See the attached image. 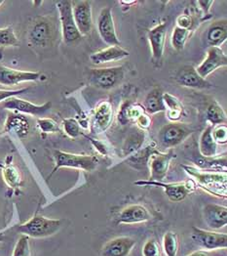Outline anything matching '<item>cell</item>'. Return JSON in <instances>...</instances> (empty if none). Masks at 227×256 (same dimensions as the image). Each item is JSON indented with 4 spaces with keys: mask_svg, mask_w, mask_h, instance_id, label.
<instances>
[{
    "mask_svg": "<svg viewBox=\"0 0 227 256\" xmlns=\"http://www.w3.org/2000/svg\"><path fill=\"white\" fill-rule=\"evenodd\" d=\"M183 168L192 178L196 186L218 198H227V173L198 170L190 166H183Z\"/></svg>",
    "mask_w": 227,
    "mask_h": 256,
    "instance_id": "obj_1",
    "label": "cell"
},
{
    "mask_svg": "<svg viewBox=\"0 0 227 256\" xmlns=\"http://www.w3.org/2000/svg\"><path fill=\"white\" fill-rule=\"evenodd\" d=\"M62 227L60 219L47 218L42 215H35L25 223L17 227V232L28 238H47L55 235Z\"/></svg>",
    "mask_w": 227,
    "mask_h": 256,
    "instance_id": "obj_2",
    "label": "cell"
},
{
    "mask_svg": "<svg viewBox=\"0 0 227 256\" xmlns=\"http://www.w3.org/2000/svg\"><path fill=\"white\" fill-rule=\"evenodd\" d=\"M54 158L55 168L52 171V174L62 168L91 172L95 170L99 164V158L95 156L71 154L60 150H56L54 152Z\"/></svg>",
    "mask_w": 227,
    "mask_h": 256,
    "instance_id": "obj_3",
    "label": "cell"
},
{
    "mask_svg": "<svg viewBox=\"0 0 227 256\" xmlns=\"http://www.w3.org/2000/svg\"><path fill=\"white\" fill-rule=\"evenodd\" d=\"M57 34L56 24L47 16L37 17L29 26L28 42L35 47H47L54 42Z\"/></svg>",
    "mask_w": 227,
    "mask_h": 256,
    "instance_id": "obj_4",
    "label": "cell"
},
{
    "mask_svg": "<svg viewBox=\"0 0 227 256\" xmlns=\"http://www.w3.org/2000/svg\"><path fill=\"white\" fill-rule=\"evenodd\" d=\"M56 6L59 11L63 42L66 44L79 42L82 38V34L79 32L73 19L72 1L61 0L56 3Z\"/></svg>",
    "mask_w": 227,
    "mask_h": 256,
    "instance_id": "obj_5",
    "label": "cell"
},
{
    "mask_svg": "<svg viewBox=\"0 0 227 256\" xmlns=\"http://www.w3.org/2000/svg\"><path fill=\"white\" fill-rule=\"evenodd\" d=\"M138 186H155L164 189L167 196L170 200L174 202H182L186 198V196L192 192L196 191V184L192 179H188L184 182H173V183H166V182H155V181H137L134 183Z\"/></svg>",
    "mask_w": 227,
    "mask_h": 256,
    "instance_id": "obj_6",
    "label": "cell"
},
{
    "mask_svg": "<svg viewBox=\"0 0 227 256\" xmlns=\"http://www.w3.org/2000/svg\"><path fill=\"white\" fill-rule=\"evenodd\" d=\"M125 70L122 66L93 68L89 74L91 84L103 90H109L120 84L124 80Z\"/></svg>",
    "mask_w": 227,
    "mask_h": 256,
    "instance_id": "obj_7",
    "label": "cell"
},
{
    "mask_svg": "<svg viewBox=\"0 0 227 256\" xmlns=\"http://www.w3.org/2000/svg\"><path fill=\"white\" fill-rule=\"evenodd\" d=\"M175 158L176 154L173 149L169 150L167 152H161L153 150L147 160V166L150 171L148 181L164 182L170 168L171 162Z\"/></svg>",
    "mask_w": 227,
    "mask_h": 256,
    "instance_id": "obj_8",
    "label": "cell"
},
{
    "mask_svg": "<svg viewBox=\"0 0 227 256\" xmlns=\"http://www.w3.org/2000/svg\"><path fill=\"white\" fill-rule=\"evenodd\" d=\"M192 133V128L185 124L172 122L160 129L158 138L161 145L168 149H173L182 144Z\"/></svg>",
    "mask_w": 227,
    "mask_h": 256,
    "instance_id": "obj_9",
    "label": "cell"
},
{
    "mask_svg": "<svg viewBox=\"0 0 227 256\" xmlns=\"http://www.w3.org/2000/svg\"><path fill=\"white\" fill-rule=\"evenodd\" d=\"M192 238L208 252L227 248V235L226 233L207 231L197 227H192Z\"/></svg>",
    "mask_w": 227,
    "mask_h": 256,
    "instance_id": "obj_10",
    "label": "cell"
},
{
    "mask_svg": "<svg viewBox=\"0 0 227 256\" xmlns=\"http://www.w3.org/2000/svg\"><path fill=\"white\" fill-rule=\"evenodd\" d=\"M97 28L103 42L109 46H120V40L116 34L112 11L109 7H104L101 10L97 21Z\"/></svg>",
    "mask_w": 227,
    "mask_h": 256,
    "instance_id": "obj_11",
    "label": "cell"
},
{
    "mask_svg": "<svg viewBox=\"0 0 227 256\" xmlns=\"http://www.w3.org/2000/svg\"><path fill=\"white\" fill-rule=\"evenodd\" d=\"M168 24L163 22L156 24L147 32V38L150 44L152 61L154 64H159L162 62L164 51H165L166 36H167Z\"/></svg>",
    "mask_w": 227,
    "mask_h": 256,
    "instance_id": "obj_12",
    "label": "cell"
},
{
    "mask_svg": "<svg viewBox=\"0 0 227 256\" xmlns=\"http://www.w3.org/2000/svg\"><path fill=\"white\" fill-rule=\"evenodd\" d=\"M227 54L220 47H208L206 59L196 68L198 74L206 80L207 78L216 72L218 68L227 66Z\"/></svg>",
    "mask_w": 227,
    "mask_h": 256,
    "instance_id": "obj_13",
    "label": "cell"
},
{
    "mask_svg": "<svg viewBox=\"0 0 227 256\" xmlns=\"http://www.w3.org/2000/svg\"><path fill=\"white\" fill-rule=\"evenodd\" d=\"M41 78L38 72L20 70L0 64V84L3 86H14L22 82H37Z\"/></svg>",
    "mask_w": 227,
    "mask_h": 256,
    "instance_id": "obj_14",
    "label": "cell"
},
{
    "mask_svg": "<svg viewBox=\"0 0 227 256\" xmlns=\"http://www.w3.org/2000/svg\"><path fill=\"white\" fill-rule=\"evenodd\" d=\"M72 13L75 24L83 36L89 34L92 30V3L90 1L72 2Z\"/></svg>",
    "mask_w": 227,
    "mask_h": 256,
    "instance_id": "obj_15",
    "label": "cell"
},
{
    "mask_svg": "<svg viewBox=\"0 0 227 256\" xmlns=\"http://www.w3.org/2000/svg\"><path fill=\"white\" fill-rule=\"evenodd\" d=\"M3 108L6 110H14V112H18L21 114L40 116L51 110L52 103L49 101L42 105H35L31 102L22 100L18 97H12V98H9L8 100L4 101Z\"/></svg>",
    "mask_w": 227,
    "mask_h": 256,
    "instance_id": "obj_16",
    "label": "cell"
},
{
    "mask_svg": "<svg viewBox=\"0 0 227 256\" xmlns=\"http://www.w3.org/2000/svg\"><path fill=\"white\" fill-rule=\"evenodd\" d=\"M136 244L137 240L131 236H117L103 244L101 250V256H129Z\"/></svg>",
    "mask_w": 227,
    "mask_h": 256,
    "instance_id": "obj_17",
    "label": "cell"
},
{
    "mask_svg": "<svg viewBox=\"0 0 227 256\" xmlns=\"http://www.w3.org/2000/svg\"><path fill=\"white\" fill-rule=\"evenodd\" d=\"M176 82L185 87L194 88V89H208L211 88L212 84L207 80L202 78L196 68L193 66H184L179 70L175 78Z\"/></svg>",
    "mask_w": 227,
    "mask_h": 256,
    "instance_id": "obj_18",
    "label": "cell"
},
{
    "mask_svg": "<svg viewBox=\"0 0 227 256\" xmlns=\"http://www.w3.org/2000/svg\"><path fill=\"white\" fill-rule=\"evenodd\" d=\"M117 224H139L149 221L151 214L142 204H131L124 208L117 215Z\"/></svg>",
    "mask_w": 227,
    "mask_h": 256,
    "instance_id": "obj_19",
    "label": "cell"
},
{
    "mask_svg": "<svg viewBox=\"0 0 227 256\" xmlns=\"http://www.w3.org/2000/svg\"><path fill=\"white\" fill-rule=\"evenodd\" d=\"M204 219L209 228L219 230L227 226V208L216 204H208L204 208Z\"/></svg>",
    "mask_w": 227,
    "mask_h": 256,
    "instance_id": "obj_20",
    "label": "cell"
},
{
    "mask_svg": "<svg viewBox=\"0 0 227 256\" xmlns=\"http://www.w3.org/2000/svg\"><path fill=\"white\" fill-rule=\"evenodd\" d=\"M113 122V107L108 101H103L98 105L93 116V128L97 132L106 131Z\"/></svg>",
    "mask_w": 227,
    "mask_h": 256,
    "instance_id": "obj_21",
    "label": "cell"
},
{
    "mask_svg": "<svg viewBox=\"0 0 227 256\" xmlns=\"http://www.w3.org/2000/svg\"><path fill=\"white\" fill-rule=\"evenodd\" d=\"M129 51L121 46H108L103 50L97 51L90 56V61L95 64H103L109 62H116L127 58Z\"/></svg>",
    "mask_w": 227,
    "mask_h": 256,
    "instance_id": "obj_22",
    "label": "cell"
},
{
    "mask_svg": "<svg viewBox=\"0 0 227 256\" xmlns=\"http://www.w3.org/2000/svg\"><path fill=\"white\" fill-rule=\"evenodd\" d=\"M208 47H220L227 42V22L226 19L212 22L205 34Z\"/></svg>",
    "mask_w": 227,
    "mask_h": 256,
    "instance_id": "obj_23",
    "label": "cell"
},
{
    "mask_svg": "<svg viewBox=\"0 0 227 256\" xmlns=\"http://www.w3.org/2000/svg\"><path fill=\"white\" fill-rule=\"evenodd\" d=\"M30 130V124L28 120L20 114H9L5 124L4 131L16 134L19 138H24L27 136Z\"/></svg>",
    "mask_w": 227,
    "mask_h": 256,
    "instance_id": "obj_24",
    "label": "cell"
},
{
    "mask_svg": "<svg viewBox=\"0 0 227 256\" xmlns=\"http://www.w3.org/2000/svg\"><path fill=\"white\" fill-rule=\"evenodd\" d=\"M163 103L169 120L173 122H180L185 114V108L183 103L176 96L168 92L163 93Z\"/></svg>",
    "mask_w": 227,
    "mask_h": 256,
    "instance_id": "obj_25",
    "label": "cell"
},
{
    "mask_svg": "<svg viewBox=\"0 0 227 256\" xmlns=\"http://www.w3.org/2000/svg\"><path fill=\"white\" fill-rule=\"evenodd\" d=\"M143 107L149 114L165 112V106L163 103V91L160 87H154L146 95Z\"/></svg>",
    "mask_w": 227,
    "mask_h": 256,
    "instance_id": "obj_26",
    "label": "cell"
},
{
    "mask_svg": "<svg viewBox=\"0 0 227 256\" xmlns=\"http://www.w3.org/2000/svg\"><path fill=\"white\" fill-rule=\"evenodd\" d=\"M146 112L144 107L138 103L127 101L122 104L118 114L119 122L125 126L130 122H135L137 120L144 114Z\"/></svg>",
    "mask_w": 227,
    "mask_h": 256,
    "instance_id": "obj_27",
    "label": "cell"
},
{
    "mask_svg": "<svg viewBox=\"0 0 227 256\" xmlns=\"http://www.w3.org/2000/svg\"><path fill=\"white\" fill-rule=\"evenodd\" d=\"M212 126H208L199 139V152L203 158H214L218 156V144L213 138Z\"/></svg>",
    "mask_w": 227,
    "mask_h": 256,
    "instance_id": "obj_28",
    "label": "cell"
},
{
    "mask_svg": "<svg viewBox=\"0 0 227 256\" xmlns=\"http://www.w3.org/2000/svg\"><path fill=\"white\" fill-rule=\"evenodd\" d=\"M198 170L205 171H216V172H227V156H216L214 158H203L194 160Z\"/></svg>",
    "mask_w": 227,
    "mask_h": 256,
    "instance_id": "obj_29",
    "label": "cell"
},
{
    "mask_svg": "<svg viewBox=\"0 0 227 256\" xmlns=\"http://www.w3.org/2000/svg\"><path fill=\"white\" fill-rule=\"evenodd\" d=\"M206 118L208 122H210V126H212L227 124V112L216 100H213L207 108Z\"/></svg>",
    "mask_w": 227,
    "mask_h": 256,
    "instance_id": "obj_30",
    "label": "cell"
},
{
    "mask_svg": "<svg viewBox=\"0 0 227 256\" xmlns=\"http://www.w3.org/2000/svg\"><path fill=\"white\" fill-rule=\"evenodd\" d=\"M193 32H190V30H187L179 28V26H176L174 30H173L172 40H171L174 49L177 50V51L184 50L186 42L188 40V38H190Z\"/></svg>",
    "mask_w": 227,
    "mask_h": 256,
    "instance_id": "obj_31",
    "label": "cell"
},
{
    "mask_svg": "<svg viewBox=\"0 0 227 256\" xmlns=\"http://www.w3.org/2000/svg\"><path fill=\"white\" fill-rule=\"evenodd\" d=\"M179 244V236L175 232H166L163 236V250L166 256H177Z\"/></svg>",
    "mask_w": 227,
    "mask_h": 256,
    "instance_id": "obj_32",
    "label": "cell"
},
{
    "mask_svg": "<svg viewBox=\"0 0 227 256\" xmlns=\"http://www.w3.org/2000/svg\"><path fill=\"white\" fill-rule=\"evenodd\" d=\"M3 178L6 184L10 187H19L21 183L20 171L13 166H8L3 170Z\"/></svg>",
    "mask_w": 227,
    "mask_h": 256,
    "instance_id": "obj_33",
    "label": "cell"
},
{
    "mask_svg": "<svg viewBox=\"0 0 227 256\" xmlns=\"http://www.w3.org/2000/svg\"><path fill=\"white\" fill-rule=\"evenodd\" d=\"M19 44V40L12 26L0 28V46L9 47Z\"/></svg>",
    "mask_w": 227,
    "mask_h": 256,
    "instance_id": "obj_34",
    "label": "cell"
},
{
    "mask_svg": "<svg viewBox=\"0 0 227 256\" xmlns=\"http://www.w3.org/2000/svg\"><path fill=\"white\" fill-rule=\"evenodd\" d=\"M62 128L64 133L70 138H77L82 135V129L80 124L73 118H65L62 120Z\"/></svg>",
    "mask_w": 227,
    "mask_h": 256,
    "instance_id": "obj_35",
    "label": "cell"
},
{
    "mask_svg": "<svg viewBox=\"0 0 227 256\" xmlns=\"http://www.w3.org/2000/svg\"><path fill=\"white\" fill-rule=\"evenodd\" d=\"M200 20L196 19L193 15H191L190 13H184L182 15H180L177 19V26L179 28H185L187 30H190V32H195V30L198 28L199 26V22Z\"/></svg>",
    "mask_w": 227,
    "mask_h": 256,
    "instance_id": "obj_36",
    "label": "cell"
},
{
    "mask_svg": "<svg viewBox=\"0 0 227 256\" xmlns=\"http://www.w3.org/2000/svg\"><path fill=\"white\" fill-rule=\"evenodd\" d=\"M144 142V137L140 135H133L129 140H127L124 147H123V154L124 156L131 154L133 152H137L142 148Z\"/></svg>",
    "mask_w": 227,
    "mask_h": 256,
    "instance_id": "obj_37",
    "label": "cell"
},
{
    "mask_svg": "<svg viewBox=\"0 0 227 256\" xmlns=\"http://www.w3.org/2000/svg\"><path fill=\"white\" fill-rule=\"evenodd\" d=\"M12 256H30V248H29V238L26 236L21 235L18 240Z\"/></svg>",
    "mask_w": 227,
    "mask_h": 256,
    "instance_id": "obj_38",
    "label": "cell"
},
{
    "mask_svg": "<svg viewBox=\"0 0 227 256\" xmlns=\"http://www.w3.org/2000/svg\"><path fill=\"white\" fill-rule=\"evenodd\" d=\"M143 256H162L161 248L155 238H149L143 246Z\"/></svg>",
    "mask_w": 227,
    "mask_h": 256,
    "instance_id": "obj_39",
    "label": "cell"
},
{
    "mask_svg": "<svg viewBox=\"0 0 227 256\" xmlns=\"http://www.w3.org/2000/svg\"><path fill=\"white\" fill-rule=\"evenodd\" d=\"M37 128L43 133H54L59 131V124L52 118H38L37 120Z\"/></svg>",
    "mask_w": 227,
    "mask_h": 256,
    "instance_id": "obj_40",
    "label": "cell"
},
{
    "mask_svg": "<svg viewBox=\"0 0 227 256\" xmlns=\"http://www.w3.org/2000/svg\"><path fill=\"white\" fill-rule=\"evenodd\" d=\"M212 135L216 143L219 145H226L227 143V126L221 124L213 128Z\"/></svg>",
    "mask_w": 227,
    "mask_h": 256,
    "instance_id": "obj_41",
    "label": "cell"
},
{
    "mask_svg": "<svg viewBox=\"0 0 227 256\" xmlns=\"http://www.w3.org/2000/svg\"><path fill=\"white\" fill-rule=\"evenodd\" d=\"M29 88H21L18 90H3L0 89V103L8 100L12 97H17L18 95H21L22 93H25L28 91Z\"/></svg>",
    "mask_w": 227,
    "mask_h": 256,
    "instance_id": "obj_42",
    "label": "cell"
},
{
    "mask_svg": "<svg viewBox=\"0 0 227 256\" xmlns=\"http://www.w3.org/2000/svg\"><path fill=\"white\" fill-rule=\"evenodd\" d=\"M195 4H197V6H199V9L201 10L203 16H204V20H207V16L210 17V11L212 8V5L215 3L214 0H199V1H195Z\"/></svg>",
    "mask_w": 227,
    "mask_h": 256,
    "instance_id": "obj_43",
    "label": "cell"
},
{
    "mask_svg": "<svg viewBox=\"0 0 227 256\" xmlns=\"http://www.w3.org/2000/svg\"><path fill=\"white\" fill-rule=\"evenodd\" d=\"M136 124H137L139 128H141V129H143V130H146V129H148V128H150V126H151V118H150V116H148V114H147V112H144V114L137 120Z\"/></svg>",
    "mask_w": 227,
    "mask_h": 256,
    "instance_id": "obj_44",
    "label": "cell"
},
{
    "mask_svg": "<svg viewBox=\"0 0 227 256\" xmlns=\"http://www.w3.org/2000/svg\"><path fill=\"white\" fill-rule=\"evenodd\" d=\"M88 139H90V141L96 146V149L98 150L99 152H100V154H106V148H105V146H104V144L102 143V142H99V141H95L94 139H92V138H90V137H88V136H86Z\"/></svg>",
    "mask_w": 227,
    "mask_h": 256,
    "instance_id": "obj_45",
    "label": "cell"
},
{
    "mask_svg": "<svg viewBox=\"0 0 227 256\" xmlns=\"http://www.w3.org/2000/svg\"><path fill=\"white\" fill-rule=\"evenodd\" d=\"M186 256H212V254L208 250H195V252H191V254H189Z\"/></svg>",
    "mask_w": 227,
    "mask_h": 256,
    "instance_id": "obj_46",
    "label": "cell"
},
{
    "mask_svg": "<svg viewBox=\"0 0 227 256\" xmlns=\"http://www.w3.org/2000/svg\"><path fill=\"white\" fill-rule=\"evenodd\" d=\"M120 3H122V4H127V5H129V4H135V3H137V1H121Z\"/></svg>",
    "mask_w": 227,
    "mask_h": 256,
    "instance_id": "obj_47",
    "label": "cell"
},
{
    "mask_svg": "<svg viewBox=\"0 0 227 256\" xmlns=\"http://www.w3.org/2000/svg\"><path fill=\"white\" fill-rule=\"evenodd\" d=\"M3 118H3V114L0 112V126H1L2 122H3Z\"/></svg>",
    "mask_w": 227,
    "mask_h": 256,
    "instance_id": "obj_48",
    "label": "cell"
},
{
    "mask_svg": "<svg viewBox=\"0 0 227 256\" xmlns=\"http://www.w3.org/2000/svg\"><path fill=\"white\" fill-rule=\"evenodd\" d=\"M3 3H4V1H2V0H0V6H1V5H2V4H3Z\"/></svg>",
    "mask_w": 227,
    "mask_h": 256,
    "instance_id": "obj_49",
    "label": "cell"
}]
</instances>
